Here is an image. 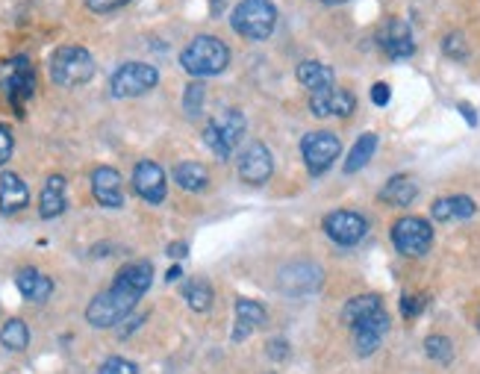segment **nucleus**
I'll return each mask as SVG.
<instances>
[{
	"label": "nucleus",
	"mask_w": 480,
	"mask_h": 374,
	"mask_svg": "<svg viewBox=\"0 0 480 374\" xmlns=\"http://www.w3.org/2000/svg\"><path fill=\"white\" fill-rule=\"evenodd\" d=\"M160 71L148 66V62H124L110 77V92L112 98H141L151 88H157Z\"/></svg>",
	"instance_id": "nucleus-6"
},
{
	"label": "nucleus",
	"mask_w": 480,
	"mask_h": 374,
	"mask_svg": "<svg viewBox=\"0 0 480 374\" xmlns=\"http://www.w3.org/2000/svg\"><path fill=\"white\" fill-rule=\"evenodd\" d=\"M460 112H463V119L469 121L472 127L477 124V112H475V107H469V103H460Z\"/></svg>",
	"instance_id": "nucleus-40"
},
{
	"label": "nucleus",
	"mask_w": 480,
	"mask_h": 374,
	"mask_svg": "<svg viewBox=\"0 0 480 374\" xmlns=\"http://www.w3.org/2000/svg\"><path fill=\"white\" fill-rule=\"evenodd\" d=\"M297 83L301 86H307L309 92H318V88H330L333 86V68H328V66H321V62H301L297 66Z\"/></svg>",
	"instance_id": "nucleus-27"
},
{
	"label": "nucleus",
	"mask_w": 480,
	"mask_h": 374,
	"mask_svg": "<svg viewBox=\"0 0 480 374\" xmlns=\"http://www.w3.org/2000/svg\"><path fill=\"white\" fill-rule=\"evenodd\" d=\"M424 354L433 359V363L439 366H448L454 359V345L448 337H439V333H433V337L424 339Z\"/></svg>",
	"instance_id": "nucleus-30"
},
{
	"label": "nucleus",
	"mask_w": 480,
	"mask_h": 374,
	"mask_svg": "<svg viewBox=\"0 0 480 374\" xmlns=\"http://www.w3.org/2000/svg\"><path fill=\"white\" fill-rule=\"evenodd\" d=\"M133 192L145 203H162L165 201V171L160 169V162L141 160L133 169Z\"/></svg>",
	"instance_id": "nucleus-13"
},
{
	"label": "nucleus",
	"mask_w": 480,
	"mask_h": 374,
	"mask_svg": "<svg viewBox=\"0 0 480 374\" xmlns=\"http://www.w3.org/2000/svg\"><path fill=\"white\" fill-rule=\"evenodd\" d=\"M12 151H16V136H12L9 124H0V169L9 162Z\"/></svg>",
	"instance_id": "nucleus-35"
},
{
	"label": "nucleus",
	"mask_w": 480,
	"mask_h": 374,
	"mask_svg": "<svg viewBox=\"0 0 480 374\" xmlns=\"http://www.w3.org/2000/svg\"><path fill=\"white\" fill-rule=\"evenodd\" d=\"M30 203V189L16 171H4L0 177V213L16 215Z\"/></svg>",
	"instance_id": "nucleus-18"
},
{
	"label": "nucleus",
	"mask_w": 480,
	"mask_h": 374,
	"mask_svg": "<svg viewBox=\"0 0 480 374\" xmlns=\"http://www.w3.org/2000/svg\"><path fill=\"white\" fill-rule=\"evenodd\" d=\"M168 256H172V260H186L189 244L186 242H172V244H168Z\"/></svg>",
	"instance_id": "nucleus-39"
},
{
	"label": "nucleus",
	"mask_w": 480,
	"mask_h": 374,
	"mask_svg": "<svg viewBox=\"0 0 480 374\" xmlns=\"http://www.w3.org/2000/svg\"><path fill=\"white\" fill-rule=\"evenodd\" d=\"M0 345L6 348V351H27V345H30V330L27 325H24L21 318H9L4 327H0Z\"/></svg>",
	"instance_id": "nucleus-29"
},
{
	"label": "nucleus",
	"mask_w": 480,
	"mask_h": 374,
	"mask_svg": "<svg viewBox=\"0 0 480 374\" xmlns=\"http://www.w3.org/2000/svg\"><path fill=\"white\" fill-rule=\"evenodd\" d=\"M245 130H248L245 115L239 109H224L222 115H215V119L203 124V145L210 148L218 160H230Z\"/></svg>",
	"instance_id": "nucleus-5"
},
{
	"label": "nucleus",
	"mask_w": 480,
	"mask_h": 374,
	"mask_svg": "<svg viewBox=\"0 0 480 374\" xmlns=\"http://www.w3.org/2000/svg\"><path fill=\"white\" fill-rule=\"evenodd\" d=\"M424 306H427L424 295H404V298H401V316H404V318H416V316L424 313Z\"/></svg>",
	"instance_id": "nucleus-34"
},
{
	"label": "nucleus",
	"mask_w": 480,
	"mask_h": 374,
	"mask_svg": "<svg viewBox=\"0 0 480 374\" xmlns=\"http://www.w3.org/2000/svg\"><path fill=\"white\" fill-rule=\"evenodd\" d=\"M95 77V59L80 45H62L50 57V80L62 88L86 86Z\"/></svg>",
	"instance_id": "nucleus-3"
},
{
	"label": "nucleus",
	"mask_w": 480,
	"mask_h": 374,
	"mask_svg": "<svg viewBox=\"0 0 480 374\" xmlns=\"http://www.w3.org/2000/svg\"><path fill=\"white\" fill-rule=\"evenodd\" d=\"M324 234L330 242L342 244V248H354L369 234L366 215H360L354 210H333L324 215Z\"/></svg>",
	"instance_id": "nucleus-10"
},
{
	"label": "nucleus",
	"mask_w": 480,
	"mask_h": 374,
	"mask_svg": "<svg viewBox=\"0 0 480 374\" xmlns=\"http://www.w3.org/2000/svg\"><path fill=\"white\" fill-rule=\"evenodd\" d=\"M378 38H381V47L389 59H410L412 54H416V42H412L410 24L401 21V18L386 21Z\"/></svg>",
	"instance_id": "nucleus-16"
},
{
	"label": "nucleus",
	"mask_w": 480,
	"mask_h": 374,
	"mask_svg": "<svg viewBox=\"0 0 480 374\" xmlns=\"http://www.w3.org/2000/svg\"><path fill=\"white\" fill-rule=\"evenodd\" d=\"M92 195L100 206L107 210H121L124 206V180L121 174L110 169V165H100L92 171Z\"/></svg>",
	"instance_id": "nucleus-17"
},
{
	"label": "nucleus",
	"mask_w": 480,
	"mask_h": 374,
	"mask_svg": "<svg viewBox=\"0 0 480 374\" xmlns=\"http://www.w3.org/2000/svg\"><path fill=\"white\" fill-rule=\"evenodd\" d=\"M378 309H383L381 295H357V298H351V301L345 304V309H342L345 327H354L357 321H362V318L371 316V313H378Z\"/></svg>",
	"instance_id": "nucleus-28"
},
{
	"label": "nucleus",
	"mask_w": 480,
	"mask_h": 374,
	"mask_svg": "<svg viewBox=\"0 0 480 374\" xmlns=\"http://www.w3.org/2000/svg\"><path fill=\"white\" fill-rule=\"evenodd\" d=\"M230 27L242 38H248V42H263V38H268L277 27V9L271 0H242V4L233 9Z\"/></svg>",
	"instance_id": "nucleus-4"
},
{
	"label": "nucleus",
	"mask_w": 480,
	"mask_h": 374,
	"mask_svg": "<svg viewBox=\"0 0 480 374\" xmlns=\"http://www.w3.org/2000/svg\"><path fill=\"white\" fill-rule=\"evenodd\" d=\"M374 151H378V136H374V133H362L354 141V148L348 151V157H345V174H357L360 169H366L369 160L374 157Z\"/></svg>",
	"instance_id": "nucleus-26"
},
{
	"label": "nucleus",
	"mask_w": 480,
	"mask_h": 374,
	"mask_svg": "<svg viewBox=\"0 0 480 374\" xmlns=\"http://www.w3.org/2000/svg\"><path fill=\"white\" fill-rule=\"evenodd\" d=\"M98 374H139V369L124 357H110V359H103V366L98 369Z\"/></svg>",
	"instance_id": "nucleus-32"
},
{
	"label": "nucleus",
	"mask_w": 480,
	"mask_h": 374,
	"mask_svg": "<svg viewBox=\"0 0 480 374\" xmlns=\"http://www.w3.org/2000/svg\"><path fill=\"white\" fill-rule=\"evenodd\" d=\"M239 180L248 186H263L268 183L271 171H275V157H271V151L263 145V141H251V145H245V151L239 153Z\"/></svg>",
	"instance_id": "nucleus-11"
},
{
	"label": "nucleus",
	"mask_w": 480,
	"mask_h": 374,
	"mask_svg": "<svg viewBox=\"0 0 480 374\" xmlns=\"http://www.w3.org/2000/svg\"><path fill=\"white\" fill-rule=\"evenodd\" d=\"M65 206H68V198H65V177L50 174L45 180L42 195H38V215H42L45 222H50V218L65 213Z\"/></svg>",
	"instance_id": "nucleus-21"
},
{
	"label": "nucleus",
	"mask_w": 480,
	"mask_h": 374,
	"mask_svg": "<svg viewBox=\"0 0 480 374\" xmlns=\"http://www.w3.org/2000/svg\"><path fill=\"white\" fill-rule=\"evenodd\" d=\"M419 195V186L416 180L407 177V174H398L392 180H386V186L381 189V201L383 203H392V206H410Z\"/></svg>",
	"instance_id": "nucleus-23"
},
{
	"label": "nucleus",
	"mask_w": 480,
	"mask_h": 374,
	"mask_svg": "<svg viewBox=\"0 0 480 374\" xmlns=\"http://www.w3.org/2000/svg\"><path fill=\"white\" fill-rule=\"evenodd\" d=\"M318 4H328V6H336V4H348V0H318Z\"/></svg>",
	"instance_id": "nucleus-42"
},
{
	"label": "nucleus",
	"mask_w": 480,
	"mask_h": 374,
	"mask_svg": "<svg viewBox=\"0 0 480 374\" xmlns=\"http://www.w3.org/2000/svg\"><path fill=\"white\" fill-rule=\"evenodd\" d=\"M266 318H268V313H266L263 304H259V301H248V298H239L236 301V330H233V339L242 342L254 327L266 325Z\"/></svg>",
	"instance_id": "nucleus-22"
},
{
	"label": "nucleus",
	"mask_w": 480,
	"mask_h": 374,
	"mask_svg": "<svg viewBox=\"0 0 480 374\" xmlns=\"http://www.w3.org/2000/svg\"><path fill=\"white\" fill-rule=\"evenodd\" d=\"M203 98H206L203 83H201V80H192V83L186 86V95H183V109H186L189 119H198V115H201V109H203Z\"/></svg>",
	"instance_id": "nucleus-31"
},
{
	"label": "nucleus",
	"mask_w": 480,
	"mask_h": 374,
	"mask_svg": "<svg viewBox=\"0 0 480 374\" xmlns=\"http://www.w3.org/2000/svg\"><path fill=\"white\" fill-rule=\"evenodd\" d=\"M230 66V47L218 36H194L192 42L180 50V68L194 80L203 77H218Z\"/></svg>",
	"instance_id": "nucleus-2"
},
{
	"label": "nucleus",
	"mask_w": 480,
	"mask_h": 374,
	"mask_svg": "<svg viewBox=\"0 0 480 374\" xmlns=\"http://www.w3.org/2000/svg\"><path fill=\"white\" fill-rule=\"evenodd\" d=\"M0 86H4V92L9 98V103L16 107L18 112H24V103H27L36 95V71L30 66L27 57H16L9 59L4 71H0Z\"/></svg>",
	"instance_id": "nucleus-8"
},
{
	"label": "nucleus",
	"mask_w": 480,
	"mask_h": 374,
	"mask_svg": "<svg viewBox=\"0 0 480 374\" xmlns=\"http://www.w3.org/2000/svg\"><path fill=\"white\" fill-rule=\"evenodd\" d=\"M443 50H445V57H451V59H465V54H469L463 33H448L445 42H443Z\"/></svg>",
	"instance_id": "nucleus-33"
},
{
	"label": "nucleus",
	"mask_w": 480,
	"mask_h": 374,
	"mask_svg": "<svg viewBox=\"0 0 480 374\" xmlns=\"http://www.w3.org/2000/svg\"><path fill=\"white\" fill-rule=\"evenodd\" d=\"M266 351H268L271 359H277V363H280V359H287V357H289V345L283 342V339H271V342L266 345Z\"/></svg>",
	"instance_id": "nucleus-37"
},
{
	"label": "nucleus",
	"mask_w": 480,
	"mask_h": 374,
	"mask_svg": "<svg viewBox=\"0 0 480 374\" xmlns=\"http://www.w3.org/2000/svg\"><path fill=\"white\" fill-rule=\"evenodd\" d=\"M389 325H392V321H389L386 309H378V313H371V316H366L362 321H357V325L351 327L357 354L360 357H369V354L378 351V345L383 342V337L389 333Z\"/></svg>",
	"instance_id": "nucleus-14"
},
{
	"label": "nucleus",
	"mask_w": 480,
	"mask_h": 374,
	"mask_svg": "<svg viewBox=\"0 0 480 374\" xmlns=\"http://www.w3.org/2000/svg\"><path fill=\"white\" fill-rule=\"evenodd\" d=\"M324 272L316 263H292L280 272V289L287 295H309L321 289Z\"/></svg>",
	"instance_id": "nucleus-15"
},
{
	"label": "nucleus",
	"mask_w": 480,
	"mask_h": 374,
	"mask_svg": "<svg viewBox=\"0 0 480 374\" xmlns=\"http://www.w3.org/2000/svg\"><path fill=\"white\" fill-rule=\"evenodd\" d=\"M389 236L401 256H424L433 244V227L419 215H404L392 224Z\"/></svg>",
	"instance_id": "nucleus-7"
},
{
	"label": "nucleus",
	"mask_w": 480,
	"mask_h": 374,
	"mask_svg": "<svg viewBox=\"0 0 480 374\" xmlns=\"http://www.w3.org/2000/svg\"><path fill=\"white\" fill-rule=\"evenodd\" d=\"M357 109V98L348 88H318L309 95V112L316 119H348Z\"/></svg>",
	"instance_id": "nucleus-12"
},
{
	"label": "nucleus",
	"mask_w": 480,
	"mask_h": 374,
	"mask_svg": "<svg viewBox=\"0 0 480 374\" xmlns=\"http://www.w3.org/2000/svg\"><path fill=\"white\" fill-rule=\"evenodd\" d=\"M177 277H183V272H180V265H172V268H168V275H165V280H168V283H174Z\"/></svg>",
	"instance_id": "nucleus-41"
},
{
	"label": "nucleus",
	"mask_w": 480,
	"mask_h": 374,
	"mask_svg": "<svg viewBox=\"0 0 480 374\" xmlns=\"http://www.w3.org/2000/svg\"><path fill=\"white\" fill-rule=\"evenodd\" d=\"M342 153V141L336 133L328 130H316V133H307L301 139V157L307 162V171L313 177H321L330 165L339 160Z\"/></svg>",
	"instance_id": "nucleus-9"
},
{
	"label": "nucleus",
	"mask_w": 480,
	"mask_h": 374,
	"mask_svg": "<svg viewBox=\"0 0 480 374\" xmlns=\"http://www.w3.org/2000/svg\"><path fill=\"white\" fill-rule=\"evenodd\" d=\"M127 4H133V0H86V9L98 12V16H107V12L124 9Z\"/></svg>",
	"instance_id": "nucleus-36"
},
{
	"label": "nucleus",
	"mask_w": 480,
	"mask_h": 374,
	"mask_svg": "<svg viewBox=\"0 0 480 374\" xmlns=\"http://www.w3.org/2000/svg\"><path fill=\"white\" fill-rule=\"evenodd\" d=\"M16 286H18V292L24 295V298L33 301V304H45L50 295H54V280H50L47 275H42L33 265L21 268V272L16 275Z\"/></svg>",
	"instance_id": "nucleus-19"
},
{
	"label": "nucleus",
	"mask_w": 480,
	"mask_h": 374,
	"mask_svg": "<svg viewBox=\"0 0 480 374\" xmlns=\"http://www.w3.org/2000/svg\"><path fill=\"white\" fill-rule=\"evenodd\" d=\"M477 213V203L469 195H448V198H436L431 206L433 222H463V218H472Z\"/></svg>",
	"instance_id": "nucleus-20"
},
{
	"label": "nucleus",
	"mask_w": 480,
	"mask_h": 374,
	"mask_svg": "<svg viewBox=\"0 0 480 374\" xmlns=\"http://www.w3.org/2000/svg\"><path fill=\"white\" fill-rule=\"evenodd\" d=\"M151 283H153V265L148 260L127 263L121 272L115 275L112 286L107 292L95 295L92 304L86 306V321L98 330L121 325V321L136 309L141 295L151 289Z\"/></svg>",
	"instance_id": "nucleus-1"
},
{
	"label": "nucleus",
	"mask_w": 480,
	"mask_h": 374,
	"mask_svg": "<svg viewBox=\"0 0 480 374\" xmlns=\"http://www.w3.org/2000/svg\"><path fill=\"white\" fill-rule=\"evenodd\" d=\"M174 183L180 189H186V192H203L206 186H210V171L194 160L177 162L174 165Z\"/></svg>",
	"instance_id": "nucleus-24"
},
{
	"label": "nucleus",
	"mask_w": 480,
	"mask_h": 374,
	"mask_svg": "<svg viewBox=\"0 0 480 374\" xmlns=\"http://www.w3.org/2000/svg\"><path fill=\"white\" fill-rule=\"evenodd\" d=\"M180 292H183L186 304L194 309V313H206V309H210L213 301H215V292H213V286L203 277H189L183 286H180Z\"/></svg>",
	"instance_id": "nucleus-25"
},
{
	"label": "nucleus",
	"mask_w": 480,
	"mask_h": 374,
	"mask_svg": "<svg viewBox=\"0 0 480 374\" xmlns=\"http://www.w3.org/2000/svg\"><path fill=\"white\" fill-rule=\"evenodd\" d=\"M389 98H392V92H389L386 83H374V86H371V100H374V107H386Z\"/></svg>",
	"instance_id": "nucleus-38"
}]
</instances>
